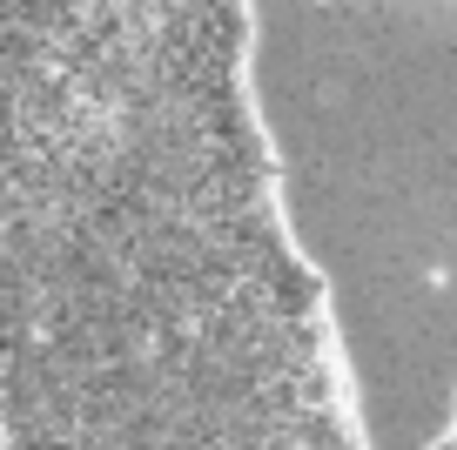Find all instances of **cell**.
<instances>
[{
  "label": "cell",
  "instance_id": "obj_1",
  "mask_svg": "<svg viewBox=\"0 0 457 450\" xmlns=\"http://www.w3.org/2000/svg\"><path fill=\"white\" fill-rule=\"evenodd\" d=\"M0 450H370L256 0H0Z\"/></svg>",
  "mask_w": 457,
  "mask_h": 450
},
{
  "label": "cell",
  "instance_id": "obj_3",
  "mask_svg": "<svg viewBox=\"0 0 457 450\" xmlns=\"http://www.w3.org/2000/svg\"><path fill=\"white\" fill-rule=\"evenodd\" d=\"M0 377H7V337H0Z\"/></svg>",
  "mask_w": 457,
  "mask_h": 450
},
{
  "label": "cell",
  "instance_id": "obj_2",
  "mask_svg": "<svg viewBox=\"0 0 457 450\" xmlns=\"http://www.w3.org/2000/svg\"><path fill=\"white\" fill-rule=\"evenodd\" d=\"M430 450H457V396H451V423L437 430V444H430Z\"/></svg>",
  "mask_w": 457,
  "mask_h": 450
}]
</instances>
